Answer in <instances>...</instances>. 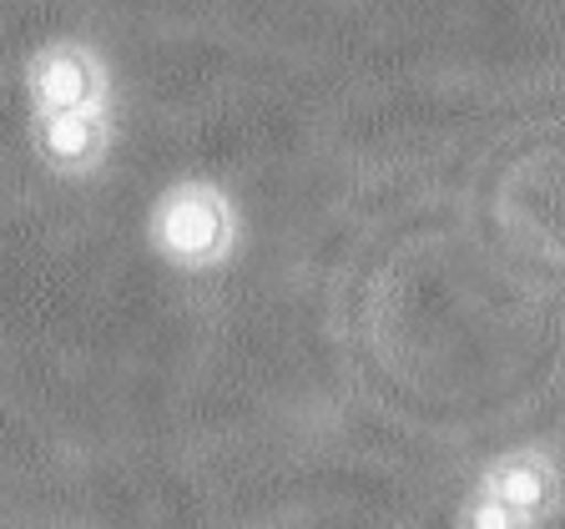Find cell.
<instances>
[{"label": "cell", "mask_w": 565, "mask_h": 529, "mask_svg": "<svg viewBox=\"0 0 565 529\" xmlns=\"http://www.w3.org/2000/svg\"><path fill=\"white\" fill-rule=\"evenodd\" d=\"M25 127L31 152L51 176L82 182L106 172L121 141L117 76L92 41H46L25 61Z\"/></svg>", "instance_id": "1"}, {"label": "cell", "mask_w": 565, "mask_h": 529, "mask_svg": "<svg viewBox=\"0 0 565 529\" xmlns=\"http://www.w3.org/2000/svg\"><path fill=\"white\" fill-rule=\"evenodd\" d=\"M243 207L212 176H177L147 207V247L182 278H212L243 258Z\"/></svg>", "instance_id": "2"}, {"label": "cell", "mask_w": 565, "mask_h": 529, "mask_svg": "<svg viewBox=\"0 0 565 529\" xmlns=\"http://www.w3.org/2000/svg\"><path fill=\"white\" fill-rule=\"evenodd\" d=\"M565 515V469L541 444L494 454L455 505V529H551Z\"/></svg>", "instance_id": "3"}]
</instances>
